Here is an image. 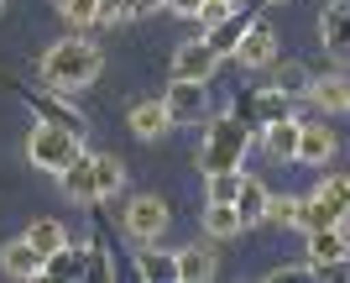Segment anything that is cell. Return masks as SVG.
<instances>
[{
    "label": "cell",
    "mask_w": 350,
    "mask_h": 283,
    "mask_svg": "<svg viewBox=\"0 0 350 283\" xmlns=\"http://www.w3.org/2000/svg\"><path fill=\"white\" fill-rule=\"evenodd\" d=\"M21 236H27V241H31V247H37L42 257H53L58 247H68V225H63V221H53V215H42V221H31L27 231H21Z\"/></svg>",
    "instance_id": "cell-25"
},
{
    "label": "cell",
    "mask_w": 350,
    "mask_h": 283,
    "mask_svg": "<svg viewBox=\"0 0 350 283\" xmlns=\"http://www.w3.org/2000/svg\"><path fill=\"white\" fill-rule=\"evenodd\" d=\"M251 132L246 121L225 110V116H204V142H199V173H225V168H246L251 158Z\"/></svg>",
    "instance_id": "cell-2"
},
{
    "label": "cell",
    "mask_w": 350,
    "mask_h": 283,
    "mask_svg": "<svg viewBox=\"0 0 350 283\" xmlns=\"http://www.w3.org/2000/svg\"><path fill=\"white\" fill-rule=\"evenodd\" d=\"M42 262L47 257L37 252V247H31L27 236H16V241H5V247H0V273H5V278H42Z\"/></svg>",
    "instance_id": "cell-15"
},
{
    "label": "cell",
    "mask_w": 350,
    "mask_h": 283,
    "mask_svg": "<svg viewBox=\"0 0 350 283\" xmlns=\"http://www.w3.org/2000/svg\"><path fill=\"white\" fill-rule=\"evenodd\" d=\"M219 5H235V0H219Z\"/></svg>",
    "instance_id": "cell-36"
},
{
    "label": "cell",
    "mask_w": 350,
    "mask_h": 283,
    "mask_svg": "<svg viewBox=\"0 0 350 283\" xmlns=\"http://www.w3.org/2000/svg\"><path fill=\"white\" fill-rule=\"evenodd\" d=\"M298 210H304V194H272V199H267V221L262 225L293 231V225H298Z\"/></svg>",
    "instance_id": "cell-26"
},
{
    "label": "cell",
    "mask_w": 350,
    "mask_h": 283,
    "mask_svg": "<svg viewBox=\"0 0 350 283\" xmlns=\"http://www.w3.org/2000/svg\"><path fill=\"white\" fill-rule=\"evenodd\" d=\"M304 100L319 110V116H340V110H350V74H314L308 79Z\"/></svg>",
    "instance_id": "cell-11"
},
{
    "label": "cell",
    "mask_w": 350,
    "mask_h": 283,
    "mask_svg": "<svg viewBox=\"0 0 350 283\" xmlns=\"http://www.w3.org/2000/svg\"><path fill=\"white\" fill-rule=\"evenodd\" d=\"M335 152H340L335 126H324V121H304V126H298V152H293V163L329 168V163H335Z\"/></svg>",
    "instance_id": "cell-8"
},
{
    "label": "cell",
    "mask_w": 350,
    "mask_h": 283,
    "mask_svg": "<svg viewBox=\"0 0 350 283\" xmlns=\"http://www.w3.org/2000/svg\"><path fill=\"white\" fill-rule=\"evenodd\" d=\"M94 189H100V199H116L126 189V163L116 152H94Z\"/></svg>",
    "instance_id": "cell-24"
},
{
    "label": "cell",
    "mask_w": 350,
    "mask_h": 283,
    "mask_svg": "<svg viewBox=\"0 0 350 283\" xmlns=\"http://www.w3.org/2000/svg\"><path fill=\"white\" fill-rule=\"evenodd\" d=\"M308 236V262L319 268V262H335V257L350 252V236H345V225H324V231H304Z\"/></svg>",
    "instance_id": "cell-22"
},
{
    "label": "cell",
    "mask_w": 350,
    "mask_h": 283,
    "mask_svg": "<svg viewBox=\"0 0 350 283\" xmlns=\"http://www.w3.org/2000/svg\"><path fill=\"white\" fill-rule=\"evenodd\" d=\"M16 95L27 100V110H31L37 121H53V126H68V132H79V136L89 132L84 110H79V105H73V100H68L63 90H47V84H42V90H21V84H16Z\"/></svg>",
    "instance_id": "cell-5"
},
{
    "label": "cell",
    "mask_w": 350,
    "mask_h": 283,
    "mask_svg": "<svg viewBox=\"0 0 350 283\" xmlns=\"http://www.w3.org/2000/svg\"><path fill=\"white\" fill-rule=\"evenodd\" d=\"M262 5H282V0H262Z\"/></svg>",
    "instance_id": "cell-34"
},
{
    "label": "cell",
    "mask_w": 350,
    "mask_h": 283,
    "mask_svg": "<svg viewBox=\"0 0 350 283\" xmlns=\"http://www.w3.org/2000/svg\"><path fill=\"white\" fill-rule=\"evenodd\" d=\"M272 69H278V90L282 95H293V100H304V90H308V79H314V74H308V63H272Z\"/></svg>",
    "instance_id": "cell-28"
},
{
    "label": "cell",
    "mask_w": 350,
    "mask_h": 283,
    "mask_svg": "<svg viewBox=\"0 0 350 283\" xmlns=\"http://www.w3.org/2000/svg\"><path fill=\"white\" fill-rule=\"evenodd\" d=\"M63 194H68L73 205H100V189H94V152H79L68 168L58 173Z\"/></svg>",
    "instance_id": "cell-14"
},
{
    "label": "cell",
    "mask_w": 350,
    "mask_h": 283,
    "mask_svg": "<svg viewBox=\"0 0 350 283\" xmlns=\"http://www.w3.org/2000/svg\"><path fill=\"white\" fill-rule=\"evenodd\" d=\"M304 278H314V262H282L267 273V283H304Z\"/></svg>",
    "instance_id": "cell-31"
},
{
    "label": "cell",
    "mask_w": 350,
    "mask_h": 283,
    "mask_svg": "<svg viewBox=\"0 0 350 283\" xmlns=\"http://www.w3.org/2000/svg\"><path fill=\"white\" fill-rule=\"evenodd\" d=\"M126 126H131L136 142H157V136L173 132V121H167V105H162V100H142V105H131Z\"/></svg>",
    "instance_id": "cell-17"
},
{
    "label": "cell",
    "mask_w": 350,
    "mask_h": 283,
    "mask_svg": "<svg viewBox=\"0 0 350 283\" xmlns=\"http://www.w3.org/2000/svg\"><path fill=\"white\" fill-rule=\"evenodd\" d=\"M199 225H204L209 241H230V236H241V231H246V225H241V215H235V205H225V199H204Z\"/></svg>",
    "instance_id": "cell-19"
},
{
    "label": "cell",
    "mask_w": 350,
    "mask_h": 283,
    "mask_svg": "<svg viewBox=\"0 0 350 283\" xmlns=\"http://www.w3.org/2000/svg\"><path fill=\"white\" fill-rule=\"evenodd\" d=\"M298 126H304V121L298 116H282V121H272V126H262V147L272 152V158H278V163H293V152H298Z\"/></svg>",
    "instance_id": "cell-20"
},
{
    "label": "cell",
    "mask_w": 350,
    "mask_h": 283,
    "mask_svg": "<svg viewBox=\"0 0 350 283\" xmlns=\"http://www.w3.org/2000/svg\"><path fill=\"white\" fill-rule=\"evenodd\" d=\"M345 236H350V215H345Z\"/></svg>",
    "instance_id": "cell-35"
},
{
    "label": "cell",
    "mask_w": 350,
    "mask_h": 283,
    "mask_svg": "<svg viewBox=\"0 0 350 283\" xmlns=\"http://www.w3.org/2000/svg\"><path fill=\"white\" fill-rule=\"evenodd\" d=\"M219 53L204 42V37H193V42H178V53H173V79H215V69H219Z\"/></svg>",
    "instance_id": "cell-10"
},
{
    "label": "cell",
    "mask_w": 350,
    "mask_h": 283,
    "mask_svg": "<svg viewBox=\"0 0 350 283\" xmlns=\"http://www.w3.org/2000/svg\"><path fill=\"white\" fill-rule=\"evenodd\" d=\"M42 278H58V283H79L84 278V247H58V252L42 262Z\"/></svg>",
    "instance_id": "cell-23"
},
{
    "label": "cell",
    "mask_w": 350,
    "mask_h": 283,
    "mask_svg": "<svg viewBox=\"0 0 350 283\" xmlns=\"http://www.w3.org/2000/svg\"><path fill=\"white\" fill-rule=\"evenodd\" d=\"M278 53H282L278 32H272V27L262 21V16H256V21L246 27V37L235 42V53H230V58L241 63V69H272V63H278Z\"/></svg>",
    "instance_id": "cell-9"
},
{
    "label": "cell",
    "mask_w": 350,
    "mask_h": 283,
    "mask_svg": "<svg viewBox=\"0 0 350 283\" xmlns=\"http://www.w3.org/2000/svg\"><path fill=\"white\" fill-rule=\"evenodd\" d=\"M314 194H319L335 215H350V179H345V173H324V179L314 184Z\"/></svg>",
    "instance_id": "cell-27"
},
{
    "label": "cell",
    "mask_w": 350,
    "mask_h": 283,
    "mask_svg": "<svg viewBox=\"0 0 350 283\" xmlns=\"http://www.w3.org/2000/svg\"><path fill=\"white\" fill-rule=\"evenodd\" d=\"M162 105H167V121H173V126H199V121L209 116V84L204 79H173L167 95H162Z\"/></svg>",
    "instance_id": "cell-6"
},
{
    "label": "cell",
    "mask_w": 350,
    "mask_h": 283,
    "mask_svg": "<svg viewBox=\"0 0 350 283\" xmlns=\"http://www.w3.org/2000/svg\"><path fill=\"white\" fill-rule=\"evenodd\" d=\"M37 74H42L47 90H89L94 79L105 74V53L94 42H84V37H63V42H53L42 53V63H37Z\"/></svg>",
    "instance_id": "cell-1"
},
{
    "label": "cell",
    "mask_w": 350,
    "mask_h": 283,
    "mask_svg": "<svg viewBox=\"0 0 350 283\" xmlns=\"http://www.w3.org/2000/svg\"><path fill=\"white\" fill-rule=\"evenodd\" d=\"M235 116L246 121L251 132H262V126H272V121H282V116H293V95H282L278 84L272 90H246L241 100L230 105Z\"/></svg>",
    "instance_id": "cell-7"
},
{
    "label": "cell",
    "mask_w": 350,
    "mask_h": 283,
    "mask_svg": "<svg viewBox=\"0 0 350 283\" xmlns=\"http://www.w3.org/2000/svg\"><path fill=\"white\" fill-rule=\"evenodd\" d=\"M136 278H146V283H173L178 278V252H167V247H142L136 252Z\"/></svg>",
    "instance_id": "cell-21"
},
{
    "label": "cell",
    "mask_w": 350,
    "mask_h": 283,
    "mask_svg": "<svg viewBox=\"0 0 350 283\" xmlns=\"http://www.w3.org/2000/svg\"><path fill=\"white\" fill-rule=\"evenodd\" d=\"M79 152H84V136H79V132L31 116V132H27V163H31V168H42V173H53V179H58V173L79 158Z\"/></svg>",
    "instance_id": "cell-3"
},
{
    "label": "cell",
    "mask_w": 350,
    "mask_h": 283,
    "mask_svg": "<svg viewBox=\"0 0 350 283\" xmlns=\"http://www.w3.org/2000/svg\"><path fill=\"white\" fill-rule=\"evenodd\" d=\"M267 199H272V189H267L262 179H256V173H241V189H235V215H241V225H262L267 221Z\"/></svg>",
    "instance_id": "cell-16"
},
{
    "label": "cell",
    "mask_w": 350,
    "mask_h": 283,
    "mask_svg": "<svg viewBox=\"0 0 350 283\" xmlns=\"http://www.w3.org/2000/svg\"><path fill=\"white\" fill-rule=\"evenodd\" d=\"M0 11H5V0H0Z\"/></svg>",
    "instance_id": "cell-37"
},
{
    "label": "cell",
    "mask_w": 350,
    "mask_h": 283,
    "mask_svg": "<svg viewBox=\"0 0 350 283\" xmlns=\"http://www.w3.org/2000/svg\"><path fill=\"white\" fill-rule=\"evenodd\" d=\"M162 5H167L173 16H189V21H193L199 11H204V0H162Z\"/></svg>",
    "instance_id": "cell-32"
},
{
    "label": "cell",
    "mask_w": 350,
    "mask_h": 283,
    "mask_svg": "<svg viewBox=\"0 0 350 283\" xmlns=\"http://www.w3.org/2000/svg\"><path fill=\"white\" fill-rule=\"evenodd\" d=\"M215 273H219L215 241H204V247H178V283H209Z\"/></svg>",
    "instance_id": "cell-18"
},
{
    "label": "cell",
    "mask_w": 350,
    "mask_h": 283,
    "mask_svg": "<svg viewBox=\"0 0 350 283\" xmlns=\"http://www.w3.org/2000/svg\"><path fill=\"white\" fill-rule=\"evenodd\" d=\"M167 221H173V215H167V199H162V194H131L126 210H120V225H126V236H131L136 247L162 241Z\"/></svg>",
    "instance_id": "cell-4"
},
{
    "label": "cell",
    "mask_w": 350,
    "mask_h": 283,
    "mask_svg": "<svg viewBox=\"0 0 350 283\" xmlns=\"http://www.w3.org/2000/svg\"><path fill=\"white\" fill-rule=\"evenodd\" d=\"M319 37L335 63H350V0H329L319 16Z\"/></svg>",
    "instance_id": "cell-13"
},
{
    "label": "cell",
    "mask_w": 350,
    "mask_h": 283,
    "mask_svg": "<svg viewBox=\"0 0 350 283\" xmlns=\"http://www.w3.org/2000/svg\"><path fill=\"white\" fill-rule=\"evenodd\" d=\"M204 179H209V199H225V205H230L235 189H241V168H225V173H204Z\"/></svg>",
    "instance_id": "cell-30"
},
{
    "label": "cell",
    "mask_w": 350,
    "mask_h": 283,
    "mask_svg": "<svg viewBox=\"0 0 350 283\" xmlns=\"http://www.w3.org/2000/svg\"><path fill=\"white\" fill-rule=\"evenodd\" d=\"M157 5H162V0H126V11H131V16H152Z\"/></svg>",
    "instance_id": "cell-33"
},
{
    "label": "cell",
    "mask_w": 350,
    "mask_h": 283,
    "mask_svg": "<svg viewBox=\"0 0 350 283\" xmlns=\"http://www.w3.org/2000/svg\"><path fill=\"white\" fill-rule=\"evenodd\" d=\"M53 5L68 27H94V16H100V0H53Z\"/></svg>",
    "instance_id": "cell-29"
},
{
    "label": "cell",
    "mask_w": 350,
    "mask_h": 283,
    "mask_svg": "<svg viewBox=\"0 0 350 283\" xmlns=\"http://www.w3.org/2000/svg\"><path fill=\"white\" fill-rule=\"evenodd\" d=\"M251 21H256V5H230V11L219 16L215 27H204V42L215 47L219 58H230V53H235V42L246 37V27H251Z\"/></svg>",
    "instance_id": "cell-12"
}]
</instances>
